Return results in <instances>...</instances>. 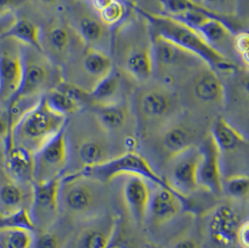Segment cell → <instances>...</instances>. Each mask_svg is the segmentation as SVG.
I'll list each match as a JSON object with an SVG mask.
<instances>
[{
    "mask_svg": "<svg viewBox=\"0 0 249 248\" xmlns=\"http://www.w3.org/2000/svg\"><path fill=\"white\" fill-rule=\"evenodd\" d=\"M136 11L147 20L152 35L161 36L179 46L198 57L216 73L230 74L235 72L236 66L221 52L209 45L195 29L165 14L152 13L137 8Z\"/></svg>",
    "mask_w": 249,
    "mask_h": 248,
    "instance_id": "6da1fadb",
    "label": "cell"
},
{
    "mask_svg": "<svg viewBox=\"0 0 249 248\" xmlns=\"http://www.w3.org/2000/svg\"><path fill=\"white\" fill-rule=\"evenodd\" d=\"M67 126V117L54 112L44 95L23 115L12 130L13 144L36 152Z\"/></svg>",
    "mask_w": 249,
    "mask_h": 248,
    "instance_id": "7a4b0ae2",
    "label": "cell"
},
{
    "mask_svg": "<svg viewBox=\"0 0 249 248\" xmlns=\"http://www.w3.org/2000/svg\"><path fill=\"white\" fill-rule=\"evenodd\" d=\"M99 181L82 176L78 172L68 175L61 180L60 203L68 214L88 221L107 212L105 194Z\"/></svg>",
    "mask_w": 249,
    "mask_h": 248,
    "instance_id": "3957f363",
    "label": "cell"
},
{
    "mask_svg": "<svg viewBox=\"0 0 249 248\" xmlns=\"http://www.w3.org/2000/svg\"><path fill=\"white\" fill-rule=\"evenodd\" d=\"M78 173L103 184H107L120 176H138L157 187L174 189L147 159L136 151H126L101 164L82 168Z\"/></svg>",
    "mask_w": 249,
    "mask_h": 248,
    "instance_id": "277c9868",
    "label": "cell"
},
{
    "mask_svg": "<svg viewBox=\"0 0 249 248\" xmlns=\"http://www.w3.org/2000/svg\"><path fill=\"white\" fill-rule=\"evenodd\" d=\"M34 182L61 177L68 167L69 148L66 128L34 153Z\"/></svg>",
    "mask_w": 249,
    "mask_h": 248,
    "instance_id": "5b68a950",
    "label": "cell"
},
{
    "mask_svg": "<svg viewBox=\"0 0 249 248\" xmlns=\"http://www.w3.org/2000/svg\"><path fill=\"white\" fill-rule=\"evenodd\" d=\"M61 177L34 182L31 185V207L29 209L35 225L39 230H48L56 219L60 208Z\"/></svg>",
    "mask_w": 249,
    "mask_h": 248,
    "instance_id": "8992f818",
    "label": "cell"
},
{
    "mask_svg": "<svg viewBox=\"0 0 249 248\" xmlns=\"http://www.w3.org/2000/svg\"><path fill=\"white\" fill-rule=\"evenodd\" d=\"M201 158L200 147H189L167 160V177L171 186L185 196L199 190L197 171Z\"/></svg>",
    "mask_w": 249,
    "mask_h": 248,
    "instance_id": "52a82bcc",
    "label": "cell"
},
{
    "mask_svg": "<svg viewBox=\"0 0 249 248\" xmlns=\"http://www.w3.org/2000/svg\"><path fill=\"white\" fill-rule=\"evenodd\" d=\"M178 98L169 88L146 90L137 104L139 118L146 126L167 122L178 112Z\"/></svg>",
    "mask_w": 249,
    "mask_h": 248,
    "instance_id": "ba28073f",
    "label": "cell"
},
{
    "mask_svg": "<svg viewBox=\"0 0 249 248\" xmlns=\"http://www.w3.org/2000/svg\"><path fill=\"white\" fill-rule=\"evenodd\" d=\"M0 38V101H9L18 90L23 75L21 44Z\"/></svg>",
    "mask_w": 249,
    "mask_h": 248,
    "instance_id": "9c48e42d",
    "label": "cell"
},
{
    "mask_svg": "<svg viewBox=\"0 0 249 248\" xmlns=\"http://www.w3.org/2000/svg\"><path fill=\"white\" fill-rule=\"evenodd\" d=\"M200 147L201 158L197 171L199 189L218 194L223 192L221 153L216 147L210 133L205 136Z\"/></svg>",
    "mask_w": 249,
    "mask_h": 248,
    "instance_id": "30bf717a",
    "label": "cell"
},
{
    "mask_svg": "<svg viewBox=\"0 0 249 248\" xmlns=\"http://www.w3.org/2000/svg\"><path fill=\"white\" fill-rule=\"evenodd\" d=\"M242 222L229 204H219L212 210L207 222V233L215 247L229 248L236 244L238 228Z\"/></svg>",
    "mask_w": 249,
    "mask_h": 248,
    "instance_id": "8fae6325",
    "label": "cell"
},
{
    "mask_svg": "<svg viewBox=\"0 0 249 248\" xmlns=\"http://www.w3.org/2000/svg\"><path fill=\"white\" fill-rule=\"evenodd\" d=\"M23 59V75L20 86L15 94L7 102L15 101L23 98L39 97L50 79V70L44 62L37 60L33 53H28V49L21 46Z\"/></svg>",
    "mask_w": 249,
    "mask_h": 248,
    "instance_id": "7c38bea8",
    "label": "cell"
},
{
    "mask_svg": "<svg viewBox=\"0 0 249 248\" xmlns=\"http://www.w3.org/2000/svg\"><path fill=\"white\" fill-rule=\"evenodd\" d=\"M188 205V197L174 190L157 187L152 192L147 219L155 227L165 225Z\"/></svg>",
    "mask_w": 249,
    "mask_h": 248,
    "instance_id": "4fadbf2b",
    "label": "cell"
},
{
    "mask_svg": "<svg viewBox=\"0 0 249 248\" xmlns=\"http://www.w3.org/2000/svg\"><path fill=\"white\" fill-rule=\"evenodd\" d=\"M120 218L111 212L86 221L75 240L74 248H107L116 233Z\"/></svg>",
    "mask_w": 249,
    "mask_h": 248,
    "instance_id": "5bb4252c",
    "label": "cell"
},
{
    "mask_svg": "<svg viewBox=\"0 0 249 248\" xmlns=\"http://www.w3.org/2000/svg\"><path fill=\"white\" fill-rule=\"evenodd\" d=\"M189 90L193 100L204 106H223L226 100L224 84L217 73L207 66L195 73Z\"/></svg>",
    "mask_w": 249,
    "mask_h": 248,
    "instance_id": "9a60e30c",
    "label": "cell"
},
{
    "mask_svg": "<svg viewBox=\"0 0 249 248\" xmlns=\"http://www.w3.org/2000/svg\"><path fill=\"white\" fill-rule=\"evenodd\" d=\"M149 183V181L138 176H126L123 185V199L125 207L139 226L147 221L152 194Z\"/></svg>",
    "mask_w": 249,
    "mask_h": 248,
    "instance_id": "2e32d148",
    "label": "cell"
},
{
    "mask_svg": "<svg viewBox=\"0 0 249 248\" xmlns=\"http://www.w3.org/2000/svg\"><path fill=\"white\" fill-rule=\"evenodd\" d=\"M5 170L10 180L31 187L35 180L34 153L14 145L5 150Z\"/></svg>",
    "mask_w": 249,
    "mask_h": 248,
    "instance_id": "e0dca14e",
    "label": "cell"
},
{
    "mask_svg": "<svg viewBox=\"0 0 249 248\" xmlns=\"http://www.w3.org/2000/svg\"><path fill=\"white\" fill-rule=\"evenodd\" d=\"M150 49L153 65L159 68L170 69L194 62H202L198 57L159 35H152Z\"/></svg>",
    "mask_w": 249,
    "mask_h": 248,
    "instance_id": "ac0fdd59",
    "label": "cell"
},
{
    "mask_svg": "<svg viewBox=\"0 0 249 248\" xmlns=\"http://www.w3.org/2000/svg\"><path fill=\"white\" fill-rule=\"evenodd\" d=\"M196 134L187 125L176 124L162 129L159 138V147L167 160L175 155L196 146Z\"/></svg>",
    "mask_w": 249,
    "mask_h": 248,
    "instance_id": "d6986e66",
    "label": "cell"
},
{
    "mask_svg": "<svg viewBox=\"0 0 249 248\" xmlns=\"http://www.w3.org/2000/svg\"><path fill=\"white\" fill-rule=\"evenodd\" d=\"M76 154L82 168L95 166L113 158L109 144L97 136L81 139L76 147Z\"/></svg>",
    "mask_w": 249,
    "mask_h": 248,
    "instance_id": "ffe728a7",
    "label": "cell"
},
{
    "mask_svg": "<svg viewBox=\"0 0 249 248\" xmlns=\"http://www.w3.org/2000/svg\"><path fill=\"white\" fill-rule=\"evenodd\" d=\"M210 135L221 154L232 152L248 144L245 136L223 117H218L215 120Z\"/></svg>",
    "mask_w": 249,
    "mask_h": 248,
    "instance_id": "44dd1931",
    "label": "cell"
},
{
    "mask_svg": "<svg viewBox=\"0 0 249 248\" xmlns=\"http://www.w3.org/2000/svg\"><path fill=\"white\" fill-rule=\"evenodd\" d=\"M129 110L120 102L98 104L95 108V117L103 131L116 133L124 128L128 121Z\"/></svg>",
    "mask_w": 249,
    "mask_h": 248,
    "instance_id": "7402d4cb",
    "label": "cell"
},
{
    "mask_svg": "<svg viewBox=\"0 0 249 248\" xmlns=\"http://www.w3.org/2000/svg\"><path fill=\"white\" fill-rule=\"evenodd\" d=\"M1 38H11L21 43V45L32 48L39 53L44 51L40 28L28 20H15Z\"/></svg>",
    "mask_w": 249,
    "mask_h": 248,
    "instance_id": "603a6c76",
    "label": "cell"
},
{
    "mask_svg": "<svg viewBox=\"0 0 249 248\" xmlns=\"http://www.w3.org/2000/svg\"><path fill=\"white\" fill-rule=\"evenodd\" d=\"M153 59L150 47L132 48L124 58V68L135 79L147 80L153 72Z\"/></svg>",
    "mask_w": 249,
    "mask_h": 248,
    "instance_id": "cb8c5ba5",
    "label": "cell"
},
{
    "mask_svg": "<svg viewBox=\"0 0 249 248\" xmlns=\"http://www.w3.org/2000/svg\"><path fill=\"white\" fill-rule=\"evenodd\" d=\"M196 31L204 37L209 45L216 50L217 46L229 43L231 39L233 38L231 30L225 20L217 17H209L196 29Z\"/></svg>",
    "mask_w": 249,
    "mask_h": 248,
    "instance_id": "d4e9b609",
    "label": "cell"
},
{
    "mask_svg": "<svg viewBox=\"0 0 249 248\" xmlns=\"http://www.w3.org/2000/svg\"><path fill=\"white\" fill-rule=\"evenodd\" d=\"M83 68L86 73L96 79V81L107 76L114 68L111 58L105 52L90 47L84 53Z\"/></svg>",
    "mask_w": 249,
    "mask_h": 248,
    "instance_id": "484cf974",
    "label": "cell"
},
{
    "mask_svg": "<svg viewBox=\"0 0 249 248\" xmlns=\"http://www.w3.org/2000/svg\"><path fill=\"white\" fill-rule=\"evenodd\" d=\"M25 195L22 185L8 181L0 185V213L11 214L16 213L23 207Z\"/></svg>",
    "mask_w": 249,
    "mask_h": 248,
    "instance_id": "4316f807",
    "label": "cell"
},
{
    "mask_svg": "<svg viewBox=\"0 0 249 248\" xmlns=\"http://www.w3.org/2000/svg\"><path fill=\"white\" fill-rule=\"evenodd\" d=\"M121 77L113 68L110 73L94 83L91 91V97L97 104L117 102L115 97L121 89Z\"/></svg>",
    "mask_w": 249,
    "mask_h": 248,
    "instance_id": "83f0119b",
    "label": "cell"
},
{
    "mask_svg": "<svg viewBox=\"0 0 249 248\" xmlns=\"http://www.w3.org/2000/svg\"><path fill=\"white\" fill-rule=\"evenodd\" d=\"M78 30L80 38L90 48L94 49L102 43L107 34L104 23L90 15H84L79 19Z\"/></svg>",
    "mask_w": 249,
    "mask_h": 248,
    "instance_id": "f1b7e54d",
    "label": "cell"
},
{
    "mask_svg": "<svg viewBox=\"0 0 249 248\" xmlns=\"http://www.w3.org/2000/svg\"><path fill=\"white\" fill-rule=\"evenodd\" d=\"M34 231L21 228L0 230V248H32Z\"/></svg>",
    "mask_w": 249,
    "mask_h": 248,
    "instance_id": "f546056e",
    "label": "cell"
},
{
    "mask_svg": "<svg viewBox=\"0 0 249 248\" xmlns=\"http://www.w3.org/2000/svg\"><path fill=\"white\" fill-rule=\"evenodd\" d=\"M44 97L47 105L51 109L65 117H68V115L70 114L78 112L81 107V105L79 103L75 101L56 88L50 90L48 94L44 95Z\"/></svg>",
    "mask_w": 249,
    "mask_h": 248,
    "instance_id": "4dcf8cb0",
    "label": "cell"
},
{
    "mask_svg": "<svg viewBox=\"0 0 249 248\" xmlns=\"http://www.w3.org/2000/svg\"><path fill=\"white\" fill-rule=\"evenodd\" d=\"M9 228H21L31 231H36L33 218L28 208L23 207L16 213L4 214L0 213V230Z\"/></svg>",
    "mask_w": 249,
    "mask_h": 248,
    "instance_id": "1f68e13d",
    "label": "cell"
},
{
    "mask_svg": "<svg viewBox=\"0 0 249 248\" xmlns=\"http://www.w3.org/2000/svg\"><path fill=\"white\" fill-rule=\"evenodd\" d=\"M165 15L176 17L182 13L193 11L209 12L197 0H158ZM213 13V12H212Z\"/></svg>",
    "mask_w": 249,
    "mask_h": 248,
    "instance_id": "d6a6232c",
    "label": "cell"
},
{
    "mask_svg": "<svg viewBox=\"0 0 249 248\" xmlns=\"http://www.w3.org/2000/svg\"><path fill=\"white\" fill-rule=\"evenodd\" d=\"M199 3L222 19L236 16L239 9V0H201Z\"/></svg>",
    "mask_w": 249,
    "mask_h": 248,
    "instance_id": "836d02e7",
    "label": "cell"
},
{
    "mask_svg": "<svg viewBox=\"0 0 249 248\" xmlns=\"http://www.w3.org/2000/svg\"><path fill=\"white\" fill-rule=\"evenodd\" d=\"M230 196L234 199L243 200L248 198L249 193V177L248 175H233L227 177L225 186Z\"/></svg>",
    "mask_w": 249,
    "mask_h": 248,
    "instance_id": "e575fe53",
    "label": "cell"
},
{
    "mask_svg": "<svg viewBox=\"0 0 249 248\" xmlns=\"http://www.w3.org/2000/svg\"><path fill=\"white\" fill-rule=\"evenodd\" d=\"M70 34L68 29L62 25L53 27L48 34V41L50 46L57 52L64 53L70 44Z\"/></svg>",
    "mask_w": 249,
    "mask_h": 248,
    "instance_id": "d590c367",
    "label": "cell"
},
{
    "mask_svg": "<svg viewBox=\"0 0 249 248\" xmlns=\"http://www.w3.org/2000/svg\"><path fill=\"white\" fill-rule=\"evenodd\" d=\"M126 9L125 6L119 0H115L109 6L99 12L100 19L104 24L114 25L121 22L124 17Z\"/></svg>",
    "mask_w": 249,
    "mask_h": 248,
    "instance_id": "8d00e7d4",
    "label": "cell"
},
{
    "mask_svg": "<svg viewBox=\"0 0 249 248\" xmlns=\"http://www.w3.org/2000/svg\"><path fill=\"white\" fill-rule=\"evenodd\" d=\"M32 248H64L59 236L49 230H38L35 232Z\"/></svg>",
    "mask_w": 249,
    "mask_h": 248,
    "instance_id": "74e56055",
    "label": "cell"
},
{
    "mask_svg": "<svg viewBox=\"0 0 249 248\" xmlns=\"http://www.w3.org/2000/svg\"><path fill=\"white\" fill-rule=\"evenodd\" d=\"M107 248H140V245L135 237L130 235L124 227L119 221L116 233Z\"/></svg>",
    "mask_w": 249,
    "mask_h": 248,
    "instance_id": "f35d334b",
    "label": "cell"
},
{
    "mask_svg": "<svg viewBox=\"0 0 249 248\" xmlns=\"http://www.w3.org/2000/svg\"><path fill=\"white\" fill-rule=\"evenodd\" d=\"M55 88L63 91L64 93H66L69 97H71L75 101L78 102L80 105L82 104V101L86 100L89 97V93L87 90L79 87L78 85L72 84V83L62 81L57 84Z\"/></svg>",
    "mask_w": 249,
    "mask_h": 248,
    "instance_id": "ab89813d",
    "label": "cell"
},
{
    "mask_svg": "<svg viewBox=\"0 0 249 248\" xmlns=\"http://www.w3.org/2000/svg\"><path fill=\"white\" fill-rule=\"evenodd\" d=\"M233 48L235 52L241 57L243 63L248 68L249 64V35L248 32H241L239 34L235 35L232 39Z\"/></svg>",
    "mask_w": 249,
    "mask_h": 248,
    "instance_id": "60d3db41",
    "label": "cell"
},
{
    "mask_svg": "<svg viewBox=\"0 0 249 248\" xmlns=\"http://www.w3.org/2000/svg\"><path fill=\"white\" fill-rule=\"evenodd\" d=\"M169 248H201V246L195 237L184 234L172 241Z\"/></svg>",
    "mask_w": 249,
    "mask_h": 248,
    "instance_id": "b9f144b4",
    "label": "cell"
},
{
    "mask_svg": "<svg viewBox=\"0 0 249 248\" xmlns=\"http://www.w3.org/2000/svg\"><path fill=\"white\" fill-rule=\"evenodd\" d=\"M236 244L241 248H249V220L242 221L236 233Z\"/></svg>",
    "mask_w": 249,
    "mask_h": 248,
    "instance_id": "7bdbcfd3",
    "label": "cell"
},
{
    "mask_svg": "<svg viewBox=\"0 0 249 248\" xmlns=\"http://www.w3.org/2000/svg\"><path fill=\"white\" fill-rule=\"evenodd\" d=\"M25 0H0V15L10 13L11 10L20 7Z\"/></svg>",
    "mask_w": 249,
    "mask_h": 248,
    "instance_id": "ee69618b",
    "label": "cell"
},
{
    "mask_svg": "<svg viewBox=\"0 0 249 248\" xmlns=\"http://www.w3.org/2000/svg\"><path fill=\"white\" fill-rule=\"evenodd\" d=\"M14 20L15 19L12 17L11 13L0 15V38L8 31V29L12 26V23L15 22Z\"/></svg>",
    "mask_w": 249,
    "mask_h": 248,
    "instance_id": "f6af8a7d",
    "label": "cell"
},
{
    "mask_svg": "<svg viewBox=\"0 0 249 248\" xmlns=\"http://www.w3.org/2000/svg\"><path fill=\"white\" fill-rule=\"evenodd\" d=\"M9 127H8V120L6 113L0 114V138L5 139L8 135Z\"/></svg>",
    "mask_w": 249,
    "mask_h": 248,
    "instance_id": "bcb514c9",
    "label": "cell"
},
{
    "mask_svg": "<svg viewBox=\"0 0 249 248\" xmlns=\"http://www.w3.org/2000/svg\"><path fill=\"white\" fill-rule=\"evenodd\" d=\"M93 7L100 12L104 9H106L107 6H109L111 3H113L115 0H91Z\"/></svg>",
    "mask_w": 249,
    "mask_h": 248,
    "instance_id": "7dc6e473",
    "label": "cell"
},
{
    "mask_svg": "<svg viewBox=\"0 0 249 248\" xmlns=\"http://www.w3.org/2000/svg\"><path fill=\"white\" fill-rule=\"evenodd\" d=\"M39 1H41L42 3H45V4H52V3L55 2L56 0H39Z\"/></svg>",
    "mask_w": 249,
    "mask_h": 248,
    "instance_id": "c3c4849f",
    "label": "cell"
}]
</instances>
